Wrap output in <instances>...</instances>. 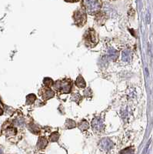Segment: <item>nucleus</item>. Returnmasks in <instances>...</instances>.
Masks as SVG:
<instances>
[{
	"label": "nucleus",
	"instance_id": "obj_1",
	"mask_svg": "<svg viewBox=\"0 0 153 154\" xmlns=\"http://www.w3.org/2000/svg\"><path fill=\"white\" fill-rule=\"evenodd\" d=\"M82 8L90 15H95L99 12L102 7L100 0H82Z\"/></svg>",
	"mask_w": 153,
	"mask_h": 154
},
{
	"label": "nucleus",
	"instance_id": "obj_2",
	"mask_svg": "<svg viewBox=\"0 0 153 154\" xmlns=\"http://www.w3.org/2000/svg\"><path fill=\"white\" fill-rule=\"evenodd\" d=\"M72 83L69 80H58L55 82V89L59 93H69L71 92Z\"/></svg>",
	"mask_w": 153,
	"mask_h": 154
},
{
	"label": "nucleus",
	"instance_id": "obj_3",
	"mask_svg": "<svg viewBox=\"0 0 153 154\" xmlns=\"http://www.w3.org/2000/svg\"><path fill=\"white\" fill-rule=\"evenodd\" d=\"M73 19L77 26H82L87 20V16L85 9L82 8L75 11L73 15Z\"/></svg>",
	"mask_w": 153,
	"mask_h": 154
},
{
	"label": "nucleus",
	"instance_id": "obj_4",
	"mask_svg": "<svg viewBox=\"0 0 153 154\" xmlns=\"http://www.w3.org/2000/svg\"><path fill=\"white\" fill-rule=\"evenodd\" d=\"M84 38H85V44L87 46H90V47L96 46L97 45L98 42H99L97 34H96V31L94 29H90L86 32Z\"/></svg>",
	"mask_w": 153,
	"mask_h": 154
},
{
	"label": "nucleus",
	"instance_id": "obj_5",
	"mask_svg": "<svg viewBox=\"0 0 153 154\" xmlns=\"http://www.w3.org/2000/svg\"><path fill=\"white\" fill-rule=\"evenodd\" d=\"M47 89H44L42 90V93H39L40 96H42V99L45 100H48L49 99L52 98L53 96H55V93L53 90L50 89L49 87H46Z\"/></svg>",
	"mask_w": 153,
	"mask_h": 154
},
{
	"label": "nucleus",
	"instance_id": "obj_6",
	"mask_svg": "<svg viewBox=\"0 0 153 154\" xmlns=\"http://www.w3.org/2000/svg\"><path fill=\"white\" fill-rule=\"evenodd\" d=\"M92 128L94 129L95 130H97V131H101L103 128V121L100 119H98V118H95L92 122Z\"/></svg>",
	"mask_w": 153,
	"mask_h": 154
},
{
	"label": "nucleus",
	"instance_id": "obj_7",
	"mask_svg": "<svg viewBox=\"0 0 153 154\" xmlns=\"http://www.w3.org/2000/svg\"><path fill=\"white\" fill-rule=\"evenodd\" d=\"M48 145V141L46 140V138L45 137H40L38 139V144H37V146L39 149H45L46 146Z\"/></svg>",
	"mask_w": 153,
	"mask_h": 154
},
{
	"label": "nucleus",
	"instance_id": "obj_8",
	"mask_svg": "<svg viewBox=\"0 0 153 154\" xmlns=\"http://www.w3.org/2000/svg\"><path fill=\"white\" fill-rule=\"evenodd\" d=\"M101 146L103 149H110L112 146V143L108 139H105L101 142Z\"/></svg>",
	"mask_w": 153,
	"mask_h": 154
},
{
	"label": "nucleus",
	"instance_id": "obj_9",
	"mask_svg": "<svg viewBox=\"0 0 153 154\" xmlns=\"http://www.w3.org/2000/svg\"><path fill=\"white\" fill-rule=\"evenodd\" d=\"M76 85L80 88H85V79H83V77L82 75H78V78L76 79Z\"/></svg>",
	"mask_w": 153,
	"mask_h": 154
},
{
	"label": "nucleus",
	"instance_id": "obj_10",
	"mask_svg": "<svg viewBox=\"0 0 153 154\" xmlns=\"http://www.w3.org/2000/svg\"><path fill=\"white\" fill-rule=\"evenodd\" d=\"M36 100V96L34 94H29L26 97V104L27 105H31V104L34 103Z\"/></svg>",
	"mask_w": 153,
	"mask_h": 154
},
{
	"label": "nucleus",
	"instance_id": "obj_11",
	"mask_svg": "<svg viewBox=\"0 0 153 154\" xmlns=\"http://www.w3.org/2000/svg\"><path fill=\"white\" fill-rule=\"evenodd\" d=\"M89 127V124L86 120H82L81 123H78V128L80 129L82 131H85V130H88Z\"/></svg>",
	"mask_w": 153,
	"mask_h": 154
},
{
	"label": "nucleus",
	"instance_id": "obj_12",
	"mask_svg": "<svg viewBox=\"0 0 153 154\" xmlns=\"http://www.w3.org/2000/svg\"><path fill=\"white\" fill-rule=\"evenodd\" d=\"M122 59L123 61L128 62L131 60V53L129 50H125L122 52Z\"/></svg>",
	"mask_w": 153,
	"mask_h": 154
},
{
	"label": "nucleus",
	"instance_id": "obj_13",
	"mask_svg": "<svg viewBox=\"0 0 153 154\" xmlns=\"http://www.w3.org/2000/svg\"><path fill=\"white\" fill-rule=\"evenodd\" d=\"M5 134L7 135L8 137H12V136H14L16 134V130L12 127H8L6 130H5Z\"/></svg>",
	"mask_w": 153,
	"mask_h": 154
},
{
	"label": "nucleus",
	"instance_id": "obj_14",
	"mask_svg": "<svg viewBox=\"0 0 153 154\" xmlns=\"http://www.w3.org/2000/svg\"><path fill=\"white\" fill-rule=\"evenodd\" d=\"M53 84H54V82H53V80L51 78H45L44 79V85L46 87L50 88L51 86H53Z\"/></svg>",
	"mask_w": 153,
	"mask_h": 154
},
{
	"label": "nucleus",
	"instance_id": "obj_15",
	"mask_svg": "<svg viewBox=\"0 0 153 154\" xmlns=\"http://www.w3.org/2000/svg\"><path fill=\"white\" fill-rule=\"evenodd\" d=\"M59 134L57 132H55V133H52V134L50 135V137H49V139H50V140L52 142H56V141H57V140H59Z\"/></svg>",
	"mask_w": 153,
	"mask_h": 154
},
{
	"label": "nucleus",
	"instance_id": "obj_16",
	"mask_svg": "<svg viewBox=\"0 0 153 154\" xmlns=\"http://www.w3.org/2000/svg\"><path fill=\"white\" fill-rule=\"evenodd\" d=\"M109 54L110 57L112 58L113 60H116V58H117V56H118V53L117 52V51L112 49V50L109 51Z\"/></svg>",
	"mask_w": 153,
	"mask_h": 154
},
{
	"label": "nucleus",
	"instance_id": "obj_17",
	"mask_svg": "<svg viewBox=\"0 0 153 154\" xmlns=\"http://www.w3.org/2000/svg\"><path fill=\"white\" fill-rule=\"evenodd\" d=\"M65 1L68 2H78V0H65Z\"/></svg>",
	"mask_w": 153,
	"mask_h": 154
},
{
	"label": "nucleus",
	"instance_id": "obj_18",
	"mask_svg": "<svg viewBox=\"0 0 153 154\" xmlns=\"http://www.w3.org/2000/svg\"><path fill=\"white\" fill-rule=\"evenodd\" d=\"M3 113V111H2V109L1 108H0V116L2 115V114Z\"/></svg>",
	"mask_w": 153,
	"mask_h": 154
}]
</instances>
